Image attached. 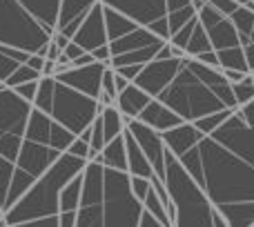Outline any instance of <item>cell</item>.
<instances>
[{
    "label": "cell",
    "instance_id": "2",
    "mask_svg": "<svg viewBox=\"0 0 254 227\" xmlns=\"http://www.w3.org/2000/svg\"><path fill=\"white\" fill-rule=\"evenodd\" d=\"M74 227H165L134 196L127 171H116L98 161L83 170L78 212Z\"/></svg>",
    "mask_w": 254,
    "mask_h": 227
},
{
    "label": "cell",
    "instance_id": "10",
    "mask_svg": "<svg viewBox=\"0 0 254 227\" xmlns=\"http://www.w3.org/2000/svg\"><path fill=\"white\" fill-rule=\"evenodd\" d=\"M107 65L103 62H92V65H85V67H65V69H58L54 74V78L58 83L67 85V87L76 89V92H83L85 96H92V98H101L103 92V74H105Z\"/></svg>",
    "mask_w": 254,
    "mask_h": 227
},
{
    "label": "cell",
    "instance_id": "23",
    "mask_svg": "<svg viewBox=\"0 0 254 227\" xmlns=\"http://www.w3.org/2000/svg\"><path fill=\"white\" fill-rule=\"evenodd\" d=\"M216 58H219V69H234V71H243V74H250L243 47L221 49V52H216Z\"/></svg>",
    "mask_w": 254,
    "mask_h": 227
},
{
    "label": "cell",
    "instance_id": "21",
    "mask_svg": "<svg viewBox=\"0 0 254 227\" xmlns=\"http://www.w3.org/2000/svg\"><path fill=\"white\" fill-rule=\"evenodd\" d=\"M103 13H105V27H107V38H110V43L121 38V36L129 34V31H134L136 27H140V25H136L134 20H129L127 16H123V13L105 7V4H103Z\"/></svg>",
    "mask_w": 254,
    "mask_h": 227
},
{
    "label": "cell",
    "instance_id": "12",
    "mask_svg": "<svg viewBox=\"0 0 254 227\" xmlns=\"http://www.w3.org/2000/svg\"><path fill=\"white\" fill-rule=\"evenodd\" d=\"M181 65V58H167V60H152L140 69V74L136 76L134 85L140 87L147 96L156 98L163 89L167 87L172 78H174L176 69Z\"/></svg>",
    "mask_w": 254,
    "mask_h": 227
},
{
    "label": "cell",
    "instance_id": "33",
    "mask_svg": "<svg viewBox=\"0 0 254 227\" xmlns=\"http://www.w3.org/2000/svg\"><path fill=\"white\" fill-rule=\"evenodd\" d=\"M92 56H94V60H96V62H103V65L112 67V54H110V45H105V47H98V49H94V52H92Z\"/></svg>",
    "mask_w": 254,
    "mask_h": 227
},
{
    "label": "cell",
    "instance_id": "40",
    "mask_svg": "<svg viewBox=\"0 0 254 227\" xmlns=\"http://www.w3.org/2000/svg\"><path fill=\"white\" fill-rule=\"evenodd\" d=\"M52 40H54V43H56V45H58V49H61V52H63V49H65V47H67V45H69V43H71V40H69V38H67V36H65V34H58V31H56V34H54V36H52Z\"/></svg>",
    "mask_w": 254,
    "mask_h": 227
},
{
    "label": "cell",
    "instance_id": "18",
    "mask_svg": "<svg viewBox=\"0 0 254 227\" xmlns=\"http://www.w3.org/2000/svg\"><path fill=\"white\" fill-rule=\"evenodd\" d=\"M149 101H152V96H147L140 87L129 83L123 92L116 96V107H119V112L125 116V120H136L138 114L149 105Z\"/></svg>",
    "mask_w": 254,
    "mask_h": 227
},
{
    "label": "cell",
    "instance_id": "39",
    "mask_svg": "<svg viewBox=\"0 0 254 227\" xmlns=\"http://www.w3.org/2000/svg\"><path fill=\"white\" fill-rule=\"evenodd\" d=\"M92 62H96V60H94V56H92V54H89V52H85L83 56L78 58V60H74V62H71V67H85V65H92Z\"/></svg>",
    "mask_w": 254,
    "mask_h": 227
},
{
    "label": "cell",
    "instance_id": "34",
    "mask_svg": "<svg viewBox=\"0 0 254 227\" xmlns=\"http://www.w3.org/2000/svg\"><path fill=\"white\" fill-rule=\"evenodd\" d=\"M63 54H65V56H67V60H69V62H74V60H78V58L83 56V54H85V49L80 47V45H76L74 40H71V43L67 45L65 49H63Z\"/></svg>",
    "mask_w": 254,
    "mask_h": 227
},
{
    "label": "cell",
    "instance_id": "32",
    "mask_svg": "<svg viewBox=\"0 0 254 227\" xmlns=\"http://www.w3.org/2000/svg\"><path fill=\"white\" fill-rule=\"evenodd\" d=\"M18 92V96H22L25 101H29L31 105H34L36 101V94H38V83H27V85H18V87H13Z\"/></svg>",
    "mask_w": 254,
    "mask_h": 227
},
{
    "label": "cell",
    "instance_id": "16",
    "mask_svg": "<svg viewBox=\"0 0 254 227\" xmlns=\"http://www.w3.org/2000/svg\"><path fill=\"white\" fill-rule=\"evenodd\" d=\"M136 120L143 122V125H147V127H152V129L158 131V134H165V131H170V129H174V127L183 125V120H181L179 114H174L170 107H165L163 103H158L156 98H152V101H149V105L138 114V118H136Z\"/></svg>",
    "mask_w": 254,
    "mask_h": 227
},
{
    "label": "cell",
    "instance_id": "45",
    "mask_svg": "<svg viewBox=\"0 0 254 227\" xmlns=\"http://www.w3.org/2000/svg\"><path fill=\"white\" fill-rule=\"evenodd\" d=\"M0 223H2V207H0Z\"/></svg>",
    "mask_w": 254,
    "mask_h": 227
},
{
    "label": "cell",
    "instance_id": "13",
    "mask_svg": "<svg viewBox=\"0 0 254 227\" xmlns=\"http://www.w3.org/2000/svg\"><path fill=\"white\" fill-rule=\"evenodd\" d=\"M76 45L85 49V52L92 54L94 49L105 47L110 45V38H107V27H105V13H103V2L98 0L92 7V11L87 13V18L83 20V25L78 27V31L74 34Z\"/></svg>",
    "mask_w": 254,
    "mask_h": 227
},
{
    "label": "cell",
    "instance_id": "20",
    "mask_svg": "<svg viewBox=\"0 0 254 227\" xmlns=\"http://www.w3.org/2000/svg\"><path fill=\"white\" fill-rule=\"evenodd\" d=\"M101 122H103V136H105V145L112 143L114 138L123 136L125 127L129 120H125V116L119 112L116 105H107V107H101Z\"/></svg>",
    "mask_w": 254,
    "mask_h": 227
},
{
    "label": "cell",
    "instance_id": "17",
    "mask_svg": "<svg viewBox=\"0 0 254 227\" xmlns=\"http://www.w3.org/2000/svg\"><path fill=\"white\" fill-rule=\"evenodd\" d=\"M163 136V143H165L167 152H172L176 158H181L188 149H192L198 140L203 138V134L192 125V122H183V125L174 127V129L165 131Z\"/></svg>",
    "mask_w": 254,
    "mask_h": 227
},
{
    "label": "cell",
    "instance_id": "3",
    "mask_svg": "<svg viewBox=\"0 0 254 227\" xmlns=\"http://www.w3.org/2000/svg\"><path fill=\"white\" fill-rule=\"evenodd\" d=\"M156 101L170 107L174 114H179L183 122H196L205 116L228 110L221 103V98L216 96L214 89L198 76L196 60L190 56L181 58L174 78L158 94Z\"/></svg>",
    "mask_w": 254,
    "mask_h": 227
},
{
    "label": "cell",
    "instance_id": "24",
    "mask_svg": "<svg viewBox=\"0 0 254 227\" xmlns=\"http://www.w3.org/2000/svg\"><path fill=\"white\" fill-rule=\"evenodd\" d=\"M54 85H56V78H54V76H43V78L38 80V94H36V101H34L36 110L47 114V116H49V112H52Z\"/></svg>",
    "mask_w": 254,
    "mask_h": 227
},
{
    "label": "cell",
    "instance_id": "36",
    "mask_svg": "<svg viewBox=\"0 0 254 227\" xmlns=\"http://www.w3.org/2000/svg\"><path fill=\"white\" fill-rule=\"evenodd\" d=\"M221 71H223L225 80H228L230 85H237V83H241V80L248 76V74H243V71H234V69H221Z\"/></svg>",
    "mask_w": 254,
    "mask_h": 227
},
{
    "label": "cell",
    "instance_id": "6",
    "mask_svg": "<svg viewBox=\"0 0 254 227\" xmlns=\"http://www.w3.org/2000/svg\"><path fill=\"white\" fill-rule=\"evenodd\" d=\"M31 112L34 105L18 96L16 89L7 85L0 87V156L11 163H16L20 156Z\"/></svg>",
    "mask_w": 254,
    "mask_h": 227
},
{
    "label": "cell",
    "instance_id": "35",
    "mask_svg": "<svg viewBox=\"0 0 254 227\" xmlns=\"http://www.w3.org/2000/svg\"><path fill=\"white\" fill-rule=\"evenodd\" d=\"M45 62H47V58L38 56V54H31V56H29V58H27V65H29V67H31V69L40 71V74H43V67H45Z\"/></svg>",
    "mask_w": 254,
    "mask_h": 227
},
{
    "label": "cell",
    "instance_id": "30",
    "mask_svg": "<svg viewBox=\"0 0 254 227\" xmlns=\"http://www.w3.org/2000/svg\"><path fill=\"white\" fill-rule=\"evenodd\" d=\"M129 185H131V192H134V196L138 198L140 203L145 201L147 192L152 189V183H149L147 178H140V176H129Z\"/></svg>",
    "mask_w": 254,
    "mask_h": 227
},
{
    "label": "cell",
    "instance_id": "26",
    "mask_svg": "<svg viewBox=\"0 0 254 227\" xmlns=\"http://www.w3.org/2000/svg\"><path fill=\"white\" fill-rule=\"evenodd\" d=\"M40 78H43V74H40V71H36V69H31V67L25 62V65H20L16 71H13L11 76H9V78H7V83H4V85L13 89V87H18V85L38 83Z\"/></svg>",
    "mask_w": 254,
    "mask_h": 227
},
{
    "label": "cell",
    "instance_id": "37",
    "mask_svg": "<svg viewBox=\"0 0 254 227\" xmlns=\"http://www.w3.org/2000/svg\"><path fill=\"white\" fill-rule=\"evenodd\" d=\"M61 54H63V52L58 49V45L54 43V40H49V43H47V56H45V58H47V60H54V62H56Z\"/></svg>",
    "mask_w": 254,
    "mask_h": 227
},
{
    "label": "cell",
    "instance_id": "42",
    "mask_svg": "<svg viewBox=\"0 0 254 227\" xmlns=\"http://www.w3.org/2000/svg\"><path fill=\"white\" fill-rule=\"evenodd\" d=\"M78 138H80V140H85V143H89V140H92V127H87V129H85L83 134L78 136Z\"/></svg>",
    "mask_w": 254,
    "mask_h": 227
},
{
    "label": "cell",
    "instance_id": "31",
    "mask_svg": "<svg viewBox=\"0 0 254 227\" xmlns=\"http://www.w3.org/2000/svg\"><path fill=\"white\" fill-rule=\"evenodd\" d=\"M101 94L110 96L116 105V96H119V92H116V85H114V69H112V67H107L105 74H103V92Z\"/></svg>",
    "mask_w": 254,
    "mask_h": 227
},
{
    "label": "cell",
    "instance_id": "25",
    "mask_svg": "<svg viewBox=\"0 0 254 227\" xmlns=\"http://www.w3.org/2000/svg\"><path fill=\"white\" fill-rule=\"evenodd\" d=\"M143 205H145V210H147L149 214H152L154 219L158 221V223H163L165 227H172L170 214H167L165 205H163V201H161V198L156 196V192H154V189H149V192H147V196H145Z\"/></svg>",
    "mask_w": 254,
    "mask_h": 227
},
{
    "label": "cell",
    "instance_id": "14",
    "mask_svg": "<svg viewBox=\"0 0 254 227\" xmlns=\"http://www.w3.org/2000/svg\"><path fill=\"white\" fill-rule=\"evenodd\" d=\"M167 40H163L161 36L149 31L147 27H136L129 34L112 40L110 54H112V58H116V56H123V54H129V52H140V49H161Z\"/></svg>",
    "mask_w": 254,
    "mask_h": 227
},
{
    "label": "cell",
    "instance_id": "43",
    "mask_svg": "<svg viewBox=\"0 0 254 227\" xmlns=\"http://www.w3.org/2000/svg\"><path fill=\"white\" fill-rule=\"evenodd\" d=\"M234 2H239V4H248L250 0H234Z\"/></svg>",
    "mask_w": 254,
    "mask_h": 227
},
{
    "label": "cell",
    "instance_id": "38",
    "mask_svg": "<svg viewBox=\"0 0 254 227\" xmlns=\"http://www.w3.org/2000/svg\"><path fill=\"white\" fill-rule=\"evenodd\" d=\"M243 52H246L248 69H250V74H252V71H254V43H248L246 47H243Z\"/></svg>",
    "mask_w": 254,
    "mask_h": 227
},
{
    "label": "cell",
    "instance_id": "41",
    "mask_svg": "<svg viewBox=\"0 0 254 227\" xmlns=\"http://www.w3.org/2000/svg\"><path fill=\"white\" fill-rule=\"evenodd\" d=\"M54 74H56V62L47 60L45 62V67H43V76H54Z\"/></svg>",
    "mask_w": 254,
    "mask_h": 227
},
{
    "label": "cell",
    "instance_id": "1",
    "mask_svg": "<svg viewBox=\"0 0 254 227\" xmlns=\"http://www.w3.org/2000/svg\"><path fill=\"white\" fill-rule=\"evenodd\" d=\"M230 227L254 225V101L179 158Z\"/></svg>",
    "mask_w": 254,
    "mask_h": 227
},
{
    "label": "cell",
    "instance_id": "5",
    "mask_svg": "<svg viewBox=\"0 0 254 227\" xmlns=\"http://www.w3.org/2000/svg\"><path fill=\"white\" fill-rule=\"evenodd\" d=\"M52 34L27 9L22 0H0V45L25 54L47 56Z\"/></svg>",
    "mask_w": 254,
    "mask_h": 227
},
{
    "label": "cell",
    "instance_id": "44",
    "mask_svg": "<svg viewBox=\"0 0 254 227\" xmlns=\"http://www.w3.org/2000/svg\"><path fill=\"white\" fill-rule=\"evenodd\" d=\"M250 43H254V27H252V34H250Z\"/></svg>",
    "mask_w": 254,
    "mask_h": 227
},
{
    "label": "cell",
    "instance_id": "11",
    "mask_svg": "<svg viewBox=\"0 0 254 227\" xmlns=\"http://www.w3.org/2000/svg\"><path fill=\"white\" fill-rule=\"evenodd\" d=\"M127 129L134 136V140L138 143V147L143 149V154L147 156L149 165H152L154 174L165 183V143H163V136L158 131H154L152 127L143 125L138 120H129L127 122Z\"/></svg>",
    "mask_w": 254,
    "mask_h": 227
},
{
    "label": "cell",
    "instance_id": "7",
    "mask_svg": "<svg viewBox=\"0 0 254 227\" xmlns=\"http://www.w3.org/2000/svg\"><path fill=\"white\" fill-rule=\"evenodd\" d=\"M98 114H101V103L96 98L85 96L83 92H76V89L67 87V85L56 80L49 116L58 125H63L74 136H80L87 127H92V122L96 120Z\"/></svg>",
    "mask_w": 254,
    "mask_h": 227
},
{
    "label": "cell",
    "instance_id": "47",
    "mask_svg": "<svg viewBox=\"0 0 254 227\" xmlns=\"http://www.w3.org/2000/svg\"><path fill=\"white\" fill-rule=\"evenodd\" d=\"M2 85H4V83H2V80H0V87H2Z\"/></svg>",
    "mask_w": 254,
    "mask_h": 227
},
{
    "label": "cell",
    "instance_id": "49",
    "mask_svg": "<svg viewBox=\"0 0 254 227\" xmlns=\"http://www.w3.org/2000/svg\"><path fill=\"white\" fill-rule=\"evenodd\" d=\"M252 78H254V76H252Z\"/></svg>",
    "mask_w": 254,
    "mask_h": 227
},
{
    "label": "cell",
    "instance_id": "29",
    "mask_svg": "<svg viewBox=\"0 0 254 227\" xmlns=\"http://www.w3.org/2000/svg\"><path fill=\"white\" fill-rule=\"evenodd\" d=\"M67 154H71V156H78L83 158V161H94V154H92V147H89V143H85V140H80L78 136L74 138V143L69 145V149H67Z\"/></svg>",
    "mask_w": 254,
    "mask_h": 227
},
{
    "label": "cell",
    "instance_id": "28",
    "mask_svg": "<svg viewBox=\"0 0 254 227\" xmlns=\"http://www.w3.org/2000/svg\"><path fill=\"white\" fill-rule=\"evenodd\" d=\"M234 110H223V112H216V114H212V116H205V118H201V120H196V122H192L194 127H196L198 131H201L203 136H207V134H212V131L216 129L219 125H223V120H228V116L232 114Z\"/></svg>",
    "mask_w": 254,
    "mask_h": 227
},
{
    "label": "cell",
    "instance_id": "9",
    "mask_svg": "<svg viewBox=\"0 0 254 227\" xmlns=\"http://www.w3.org/2000/svg\"><path fill=\"white\" fill-rule=\"evenodd\" d=\"M201 27L205 29L207 38L212 43V49L214 52H221V49H232V47H241V38H239L237 27L232 25L228 16H223L221 11H216L214 7L205 4L201 11L196 13Z\"/></svg>",
    "mask_w": 254,
    "mask_h": 227
},
{
    "label": "cell",
    "instance_id": "48",
    "mask_svg": "<svg viewBox=\"0 0 254 227\" xmlns=\"http://www.w3.org/2000/svg\"><path fill=\"white\" fill-rule=\"evenodd\" d=\"M252 76H254V71H252Z\"/></svg>",
    "mask_w": 254,
    "mask_h": 227
},
{
    "label": "cell",
    "instance_id": "8",
    "mask_svg": "<svg viewBox=\"0 0 254 227\" xmlns=\"http://www.w3.org/2000/svg\"><path fill=\"white\" fill-rule=\"evenodd\" d=\"M105 7L123 13L136 25L147 27L156 36L170 43V20H167V0H101Z\"/></svg>",
    "mask_w": 254,
    "mask_h": 227
},
{
    "label": "cell",
    "instance_id": "50",
    "mask_svg": "<svg viewBox=\"0 0 254 227\" xmlns=\"http://www.w3.org/2000/svg\"><path fill=\"white\" fill-rule=\"evenodd\" d=\"M252 227H254V225H252Z\"/></svg>",
    "mask_w": 254,
    "mask_h": 227
},
{
    "label": "cell",
    "instance_id": "27",
    "mask_svg": "<svg viewBox=\"0 0 254 227\" xmlns=\"http://www.w3.org/2000/svg\"><path fill=\"white\" fill-rule=\"evenodd\" d=\"M232 92H234V101H237V107H243L248 103L254 101V78L252 74H248L241 83L232 85Z\"/></svg>",
    "mask_w": 254,
    "mask_h": 227
},
{
    "label": "cell",
    "instance_id": "4",
    "mask_svg": "<svg viewBox=\"0 0 254 227\" xmlns=\"http://www.w3.org/2000/svg\"><path fill=\"white\" fill-rule=\"evenodd\" d=\"M165 189L172 227H214V205L172 152H165Z\"/></svg>",
    "mask_w": 254,
    "mask_h": 227
},
{
    "label": "cell",
    "instance_id": "15",
    "mask_svg": "<svg viewBox=\"0 0 254 227\" xmlns=\"http://www.w3.org/2000/svg\"><path fill=\"white\" fill-rule=\"evenodd\" d=\"M98 0H61V11H58V34H65L67 38H74L78 27L92 11V7Z\"/></svg>",
    "mask_w": 254,
    "mask_h": 227
},
{
    "label": "cell",
    "instance_id": "46",
    "mask_svg": "<svg viewBox=\"0 0 254 227\" xmlns=\"http://www.w3.org/2000/svg\"><path fill=\"white\" fill-rule=\"evenodd\" d=\"M0 227H7V225H4V221H2V223H0Z\"/></svg>",
    "mask_w": 254,
    "mask_h": 227
},
{
    "label": "cell",
    "instance_id": "19",
    "mask_svg": "<svg viewBox=\"0 0 254 227\" xmlns=\"http://www.w3.org/2000/svg\"><path fill=\"white\" fill-rule=\"evenodd\" d=\"M94 161L103 163L105 167L110 170H116V171H127V149H125V138L119 136L114 138L112 143H107L103 147V152L98 154Z\"/></svg>",
    "mask_w": 254,
    "mask_h": 227
},
{
    "label": "cell",
    "instance_id": "22",
    "mask_svg": "<svg viewBox=\"0 0 254 227\" xmlns=\"http://www.w3.org/2000/svg\"><path fill=\"white\" fill-rule=\"evenodd\" d=\"M232 25L237 27L239 31V38H241V47H246L250 43V34H252V27H254V9L246 7V4H239L237 11L230 16Z\"/></svg>",
    "mask_w": 254,
    "mask_h": 227
}]
</instances>
